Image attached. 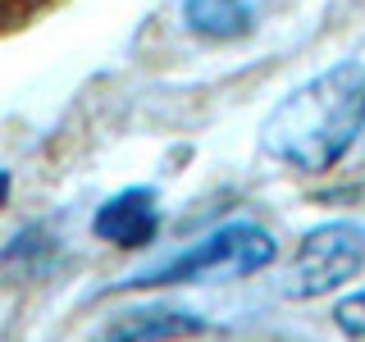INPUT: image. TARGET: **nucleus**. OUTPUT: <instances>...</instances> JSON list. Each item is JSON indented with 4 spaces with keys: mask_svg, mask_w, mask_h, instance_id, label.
Listing matches in <instances>:
<instances>
[{
    "mask_svg": "<svg viewBox=\"0 0 365 342\" xmlns=\"http://www.w3.org/2000/svg\"><path fill=\"white\" fill-rule=\"evenodd\" d=\"M205 328L201 315L174 311V306H142L119 319H110L96 333V342H174V338H197Z\"/></svg>",
    "mask_w": 365,
    "mask_h": 342,
    "instance_id": "5",
    "label": "nucleus"
},
{
    "mask_svg": "<svg viewBox=\"0 0 365 342\" xmlns=\"http://www.w3.org/2000/svg\"><path fill=\"white\" fill-rule=\"evenodd\" d=\"M5 197H9V174L0 169V205H5Z\"/></svg>",
    "mask_w": 365,
    "mask_h": 342,
    "instance_id": "8",
    "label": "nucleus"
},
{
    "mask_svg": "<svg viewBox=\"0 0 365 342\" xmlns=\"http://www.w3.org/2000/svg\"><path fill=\"white\" fill-rule=\"evenodd\" d=\"M365 133V64L342 60L302 83L260 123V146L279 165L319 174L334 169Z\"/></svg>",
    "mask_w": 365,
    "mask_h": 342,
    "instance_id": "1",
    "label": "nucleus"
},
{
    "mask_svg": "<svg viewBox=\"0 0 365 342\" xmlns=\"http://www.w3.org/2000/svg\"><path fill=\"white\" fill-rule=\"evenodd\" d=\"M279 256V242L251 219H233L215 233H205L197 247H187L182 256L165 260L151 274H137L128 288H174V283H215V279H242V274L265 269Z\"/></svg>",
    "mask_w": 365,
    "mask_h": 342,
    "instance_id": "2",
    "label": "nucleus"
},
{
    "mask_svg": "<svg viewBox=\"0 0 365 342\" xmlns=\"http://www.w3.org/2000/svg\"><path fill=\"white\" fill-rule=\"evenodd\" d=\"M334 324H338V333L347 342H365V288L342 296V301L334 306Z\"/></svg>",
    "mask_w": 365,
    "mask_h": 342,
    "instance_id": "7",
    "label": "nucleus"
},
{
    "mask_svg": "<svg viewBox=\"0 0 365 342\" xmlns=\"http://www.w3.org/2000/svg\"><path fill=\"white\" fill-rule=\"evenodd\" d=\"M91 233L101 242H114V247H146L151 237L160 233V197L151 187H123L96 210L91 219Z\"/></svg>",
    "mask_w": 365,
    "mask_h": 342,
    "instance_id": "4",
    "label": "nucleus"
},
{
    "mask_svg": "<svg viewBox=\"0 0 365 342\" xmlns=\"http://www.w3.org/2000/svg\"><path fill=\"white\" fill-rule=\"evenodd\" d=\"M182 19L201 37L228 41V37H242L251 28V5L247 0H182Z\"/></svg>",
    "mask_w": 365,
    "mask_h": 342,
    "instance_id": "6",
    "label": "nucleus"
},
{
    "mask_svg": "<svg viewBox=\"0 0 365 342\" xmlns=\"http://www.w3.org/2000/svg\"><path fill=\"white\" fill-rule=\"evenodd\" d=\"M365 269V224L334 219L319 224L297 242V256L283 274V296L292 301H315V296L338 292Z\"/></svg>",
    "mask_w": 365,
    "mask_h": 342,
    "instance_id": "3",
    "label": "nucleus"
}]
</instances>
